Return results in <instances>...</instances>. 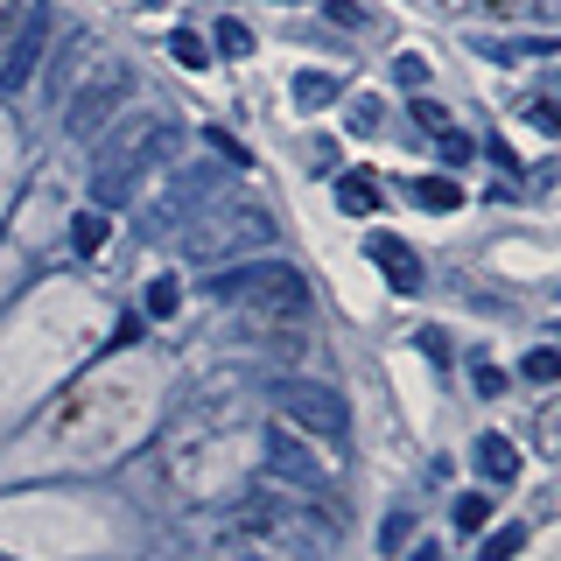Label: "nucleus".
Returning a JSON list of instances; mask_svg holds the SVG:
<instances>
[{"label":"nucleus","instance_id":"1","mask_svg":"<svg viewBox=\"0 0 561 561\" xmlns=\"http://www.w3.org/2000/svg\"><path fill=\"white\" fill-rule=\"evenodd\" d=\"M175 134H183V127H175L169 113H127V119H113V140L99 148V169H92V210H119V204H127L140 175L169 162Z\"/></svg>","mask_w":561,"mask_h":561},{"label":"nucleus","instance_id":"2","mask_svg":"<svg viewBox=\"0 0 561 561\" xmlns=\"http://www.w3.org/2000/svg\"><path fill=\"white\" fill-rule=\"evenodd\" d=\"M274 245V218L267 204L239 197V204H204L197 218L175 232V253L190 267H232V260H260Z\"/></svg>","mask_w":561,"mask_h":561},{"label":"nucleus","instance_id":"3","mask_svg":"<svg viewBox=\"0 0 561 561\" xmlns=\"http://www.w3.org/2000/svg\"><path fill=\"white\" fill-rule=\"evenodd\" d=\"M210 302H232V309H253L267 316V323H302L309 316V280L302 267H288V260H232V267H218L210 280Z\"/></svg>","mask_w":561,"mask_h":561},{"label":"nucleus","instance_id":"4","mask_svg":"<svg viewBox=\"0 0 561 561\" xmlns=\"http://www.w3.org/2000/svg\"><path fill=\"white\" fill-rule=\"evenodd\" d=\"M267 400H274V414L288 421L295 435H309V443H344V435H351V408H344V393H337V386H323V379L280 373Z\"/></svg>","mask_w":561,"mask_h":561},{"label":"nucleus","instance_id":"5","mask_svg":"<svg viewBox=\"0 0 561 561\" xmlns=\"http://www.w3.org/2000/svg\"><path fill=\"white\" fill-rule=\"evenodd\" d=\"M127 84H134L127 64H113V57L92 64V78H84L78 92L64 99V134H70V140H99L105 127H113V113H119V99H127Z\"/></svg>","mask_w":561,"mask_h":561},{"label":"nucleus","instance_id":"6","mask_svg":"<svg viewBox=\"0 0 561 561\" xmlns=\"http://www.w3.org/2000/svg\"><path fill=\"white\" fill-rule=\"evenodd\" d=\"M218 183H225V169L218 162H197V169H183V175H169V190H154L148 210H140V225L148 232H183L197 210L218 197Z\"/></svg>","mask_w":561,"mask_h":561},{"label":"nucleus","instance_id":"7","mask_svg":"<svg viewBox=\"0 0 561 561\" xmlns=\"http://www.w3.org/2000/svg\"><path fill=\"white\" fill-rule=\"evenodd\" d=\"M49 35H57L49 8H28L22 35H14V43H8V57H0V92H28V84H35V70H43V57H49Z\"/></svg>","mask_w":561,"mask_h":561},{"label":"nucleus","instance_id":"8","mask_svg":"<svg viewBox=\"0 0 561 561\" xmlns=\"http://www.w3.org/2000/svg\"><path fill=\"white\" fill-rule=\"evenodd\" d=\"M267 478L295 484V491H330V470L302 449V435H295V428H288V435L274 428V443H267Z\"/></svg>","mask_w":561,"mask_h":561},{"label":"nucleus","instance_id":"9","mask_svg":"<svg viewBox=\"0 0 561 561\" xmlns=\"http://www.w3.org/2000/svg\"><path fill=\"white\" fill-rule=\"evenodd\" d=\"M365 253H373V267L393 280V295H414V288H421V260H414V245H408V239L373 232V239H365Z\"/></svg>","mask_w":561,"mask_h":561},{"label":"nucleus","instance_id":"10","mask_svg":"<svg viewBox=\"0 0 561 561\" xmlns=\"http://www.w3.org/2000/svg\"><path fill=\"white\" fill-rule=\"evenodd\" d=\"M379 204H386V190H379L365 169H344V175H337V210H351V218H373Z\"/></svg>","mask_w":561,"mask_h":561},{"label":"nucleus","instance_id":"11","mask_svg":"<svg viewBox=\"0 0 561 561\" xmlns=\"http://www.w3.org/2000/svg\"><path fill=\"white\" fill-rule=\"evenodd\" d=\"M478 470H484V484H513L519 478V449L505 443V435H478Z\"/></svg>","mask_w":561,"mask_h":561},{"label":"nucleus","instance_id":"12","mask_svg":"<svg viewBox=\"0 0 561 561\" xmlns=\"http://www.w3.org/2000/svg\"><path fill=\"white\" fill-rule=\"evenodd\" d=\"M414 204H421V210H443V218H449V210L463 204V183H456V175H414Z\"/></svg>","mask_w":561,"mask_h":561},{"label":"nucleus","instance_id":"13","mask_svg":"<svg viewBox=\"0 0 561 561\" xmlns=\"http://www.w3.org/2000/svg\"><path fill=\"white\" fill-rule=\"evenodd\" d=\"M105 232H113V225H105V210H92V204H84L78 218H70V245H78V253H99Z\"/></svg>","mask_w":561,"mask_h":561},{"label":"nucleus","instance_id":"14","mask_svg":"<svg viewBox=\"0 0 561 561\" xmlns=\"http://www.w3.org/2000/svg\"><path fill=\"white\" fill-rule=\"evenodd\" d=\"M169 57L183 64V70H204L210 64V43H204V35H190V28H175L169 35Z\"/></svg>","mask_w":561,"mask_h":561},{"label":"nucleus","instance_id":"15","mask_svg":"<svg viewBox=\"0 0 561 561\" xmlns=\"http://www.w3.org/2000/svg\"><path fill=\"white\" fill-rule=\"evenodd\" d=\"M175 309H183V280H175V274H154L148 280V316H175Z\"/></svg>","mask_w":561,"mask_h":561},{"label":"nucleus","instance_id":"16","mask_svg":"<svg viewBox=\"0 0 561 561\" xmlns=\"http://www.w3.org/2000/svg\"><path fill=\"white\" fill-rule=\"evenodd\" d=\"M210 43H218V57H253V28H245V22H218Z\"/></svg>","mask_w":561,"mask_h":561},{"label":"nucleus","instance_id":"17","mask_svg":"<svg viewBox=\"0 0 561 561\" xmlns=\"http://www.w3.org/2000/svg\"><path fill=\"white\" fill-rule=\"evenodd\" d=\"M484 519H491V499L484 491H463V499H456V526H463V534H484Z\"/></svg>","mask_w":561,"mask_h":561},{"label":"nucleus","instance_id":"18","mask_svg":"<svg viewBox=\"0 0 561 561\" xmlns=\"http://www.w3.org/2000/svg\"><path fill=\"white\" fill-rule=\"evenodd\" d=\"M295 99H302V105H330V99H337V78H323V70H302V78H295Z\"/></svg>","mask_w":561,"mask_h":561},{"label":"nucleus","instance_id":"19","mask_svg":"<svg viewBox=\"0 0 561 561\" xmlns=\"http://www.w3.org/2000/svg\"><path fill=\"white\" fill-rule=\"evenodd\" d=\"M526 548V526H499V534H484V561H513Z\"/></svg>","mask_w":561,"mask_h":561},{"label":"nucleus","instance_id":"20","mask_svg":"<svg viewBox=\"0 0 561 561\" xmlns=\"http://www.w3.org/2000/svg\"><path fill=\"white\" fill-rule=\"evenodd\" d=\"M519 373L534 379V386H554V373H561V358H554L548 344H540V351H526V358H519Z\"/></svg>","mask_w":561,"mask_h":561},{"label":"nucleus","instance_id":"21","mask_svg":"<svg viewBox=\"0 0 561 561\" xmlns=\"http://www.w3.org/2000/svg\"><path fill=\"white\" fill-rule=\"evenodd\" d=\"M408 540H414V513H386V526H379V548H386V554H400Z\"/></svg>","mask_w":561,"mask_h":561},{"label":"nucleus","instance_id":"22","mask_svg":"<svg viewBox=\"0 0 561 561\" xmlns=\"http://www.w3.org/2000/svg\"><path fill=\"white\" fill-rule=\"evenodd\" d=\"M28 8H35V0H0V57H8V43H14V35H22Z\"/></svg>","mask_w":561,"mask_h":561},{"label":"nucleus","instance_id":"23","mask_svg":"<svg viewBox=\"0 0 561 561\" xmlns=\"http://www.w3.org/2000/svg\"><path fill=\"white\" fill-rule=\"evenodd\" d=\"M414 127H421V134H449V105H435V99H414Z\"/></svg>","mask_w":561,"mask_h":561},{"label":"nucleus","instance_id":"24","mask_svg":"<svg viewBox=\"0 0 561 561\" xmlns=\"http://www.w3.org/2000/svg\"><path fill=\"white\" fill-rule=\"evenodd\" d=\"M526 119H534L540 134H554V127H561V113H554V99H548V92H540V99H526Z\"/></svg>","mask_w":561,"mask_h":561},{"label":"nucleus","instance_id":"25","mask_svg":"<svg viewBox=\"0 0 561 561\" xmlns=\"http://www.w3.org/2000/svg\"><path fill=\"white\" fill-rule=\"evenodd\" d=\"M470 379H478V393H484V400H499V393H505V373H499L491 358H478V373H470Z\"/></svg>","mask_w":561,"mask_h":561},{"label":"nucleus","instance_id":"26","mask_svg":"<svg viewBox=\"0 0 561 561\" xmlns=\"http://www.w3.org/2000/svg\"><path fill=\"white\" fill-rule=\"evenodd\" d=\"M351 134H379V99H358V105H351Z\"/></svg>","mask_w":561,"mask_h":561},{"label":"nucleus","instance_id":"27","mask_svg":"<svg viewBox=\"0 0 561 561\" xmlns=\"http://www.w3.org/2000/svg\"><path fill=\"white\" fill-rule=\"evenodd\" d=\"M204 140H210V148H218V154H225V162H232V169H245V148H239V140L225 134V127H210Z\"/></svg>","mask_w":561,"mask_h":561},{"label":"nucleus","instance_id":"28","mask_svg":"<svg viewBox=\"0 0 561 561\" xmlns=\"http://www.w3.org/2000/svg\"><path fill=\"white\" fill-rule=\"evenodd\" d=\"M435 140H443V154H449V162H470V154H478V148H470V134H435Z\"/></svg>","mask_w":561,"mask_h":561},{"label":"nucleus","instance_id":"29","mask_svg":"<svg viewBox=\"0 0 561 561\" xmlns=\"http://www.w3.org/2000/svg\"><path fill=\"white\" fill-rule=\"evenodd\" d=\"M400 84H428V64H421V57H400Z\"/></svg>","mask_w":561,"mask_h":561},{"label":"nucleus","instance_id":"30","mask_svg":"<svg viewBox=\"0 0 561 561\" xmlns=\"http://www.w3.org/2000/svg\"><path fill=\"white\" fill-rule=\"evenodd\" d=\"M435 8H470V0H435Z\"/></svg>","mask_w":561,"mask_h":561},{"label":"nucleus","instance_id":"31","mask_svg":"<svg viewBox=\"0 0 561 561\" xmlns=\"http://www.w3.org/2000/svg\"><path fill=\"white\" fill-rule=\"evenodd\" d=\"M253 561H260V554H253Z\"/></svg>","mask_w":561,"mask_h":561}]
</instances>
